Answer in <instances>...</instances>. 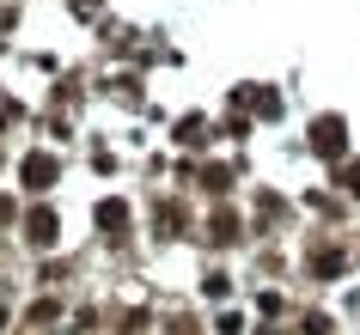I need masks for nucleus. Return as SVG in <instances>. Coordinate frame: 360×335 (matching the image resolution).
<instances>
[{
  "label": "nucleus",
  "instance_id": "nucleus-3",
  "mask_svg": "<svg viewBox=\"0 0 360 335\" xmlns=\"http://www.w3.org/2000/svg\"><path fill=\"white\" fill-rule=\"evenodd\" d=\"M342 183L354 189V202H360V165H348V171H342Z\"/></svg>",
  "mask_w": 360,
  "mask_h": 335
},
{
  "label": "nucleus",
  "instance_id": "nucleus-1",
  "mask_svg": "<svg viewBox=\"0 0 360 335\" xmlns=\"http://www.w3.org/2000/svg\"><path fill=\"white\" fill-rule=\"evenodd\" d=\"M311 147H318L323 159H342V152H348V122H342V116H318V122H311Z\"/></svg>",
  "mask_w": 360,
  "mask_h": 335
},
{
  "label": "nucleus",
  "instance_id": "nucleus-2",
  "mask_svg": "<svg viewBox=\"0 0 360 335\" xmlns=\"http://www.w3.org/2000/svg\"><path fill=\"white\" fill-rule=\"evenodd\" d=\"M202 183H208V189H214V195H220V189H226V183H232V171H220V165H208V171H202Z\"/></svg>",
  "mask_w": 360,
  "mask_h": 335
}]
</instances>
